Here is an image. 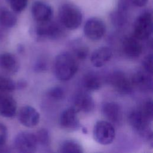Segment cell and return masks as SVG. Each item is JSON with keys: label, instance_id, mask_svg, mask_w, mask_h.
Returning a JSON list of instances; mask_svg holds the SVG:
<instances>
[{"label": "cell", "instance_id": "5bb4252c", "mask_svg": "<svg viewBox=\"0 0 153 153\" xmlns=\"http://www.w3.org/2000/svg\"><path fill=\"white\" fill-rule=\"evenodd\" d=\"M122 48L124 54L130 58L138 57L143 51L140 40L134 36L126 37L123 41Z\"/></svg>", "mask_w": 153, "mask_h": 153}, {"label": "cell", "instance_id": "9c48e42d", "mask_svg": "<svg viewBox=\"0 0 153 153\" xmlns=\"http://www.w3.org/2000/svg\"><path fill=\"white\" fill-rule=\"evenodd\" d=\"M106 31L104 22L97 17H92L87 20L84 26L85 35L90 39L97 41L101 39Z\"/></svg>", "mask_w": 153, "mask_h": 153}, {"label": "cell", "instance_id": "e0dca14e", "mask_svg": "<svg viewBox=\"0 0 153 153\" xmlns=\"http://www.w3.org/2000/svg\"><path fill=\"white\" fill-rule=\"evenodd\" d=\"M104 117L114 124H119L122 118V112L118 104L113 102L105 103L102 108Z\"/></svg>", "mask_w": 153, "mask_h": 153}, {"label": "cell", "instance_id": "ba28073f", "mask_svg": "<svg viewBox=\"0 0 153 153\" xmlns=\"http://www.w3.org/2000/svg\"><path fill=\"white\" fill-rule=\"evenodd\" d=\"M108 81L114 90L120 94H129L133 90L131 79L123 72L114 71L108 76Z\"/></svg>", "mask_w": 153, "mask_h": 153}, {"label": "cell", "instance_id": "d6a6232c", "mask_svg": "<svg viewBox=\"0 0 153 153\" xmlns=\"http://www.w3.org/2000/svg\"><path fill=\"white\" fill-rule=\"evenodd\" d=\"M148 0H130V1L137 7H143L145 6Z\"/></svg>", "mask_w": 153, "mask_h": 153}, {"label": "cell", "instance_id": "44dd1931", "mask_svg": "<svg viewBox=\"0 0 153 153\" xmlns=\"http://www.w3.org/2000/svg\"><path fill=\"white\" fill-rule=\"evenodd\" d=\"M82 84L86 90L96 91L101 87L102 81L97 74L93 72H88L83 77Z\"/></svg>", "mask_w": 153, "mask_h": 153}, {"label": "cell", "instance_id": "d4e9b609", "mask_svg": "<svg viewBox=\"0 0 153 153\" xmlns=\"http://www.w3.org/2000/svg\"><path fill=\"white\" fill-rule=\"evenodd\" d=\"M74 56L79 60H84L88 54V48L82 44H75L73 47Z\"/></svg>", "mask_w": 153, "mask_h": 153}, {"label": "cell", "instance_id": "f1b7e54d", "mask_svg": "<svg viewBox=\"0 0 153 153\" xmlns=\"http://www.w3.org/2000/svg\"><path fill=\"white\" fill-rule=\"evenodd\" d=\"M143 113L152 121V101L151 99L147 100L140 108Z\"/></svg>", "mask_w": 153, "mask_h": 153}, {"label": "cell", "instance_id": "836d02e7", "mask_svg": "<svg viewBox=\"0 0 153 153\" xmlns=\"http://www.w3.org/2000/svg\"><path fill=\"white\" fill-rule=\"evenodd\" d=\"M16 88H22L26 86V82L25 81H19L17 84H16Z\"/></svg>", "mask_w": 153, "mask_h": 153}, {"label": "cell", "instance_id": "5b68a950", "mask_svg": "<svg viewBox=\"0 0 153 153\" xmlns=\"http://www.w3.org/2000/svg\"><path fill=\"white\" fill-rule=\"evenodd\" d=\"M152 33V17L149 11H144L136 19L133 36L140 41L148 39Z\"/></svg>", "mask_w": 153, "mask_h": 153}, {"label": "cell", "instance_id": "2e32d148", "mask_svg": "<svg viewBox=\"0 0 153 153\" xmlns=\"http://www.w3.org/2000/svg\"><path fill=\"white\" fill-rule=\"evenodd\" d=\"M128 4L126 0H121L119 2L117 10L111 14V19L113 25L118 27L124 26L128 19Z\"/></svg>", "mask_w": 153, "mask_h": 153}, {"label": "cell", "instance_id": "ac0fdd59", "mask_svg": "<svg viewBox=\"0 0 153 153\" xmlns=\"http://www.w3.org/2000/svg\"><path fill=\"white\" fill-rule=\"evenodd\" d=\"M112 56V51L108 47H101L95 50L90 58L93 65L100 68L109 62Z\"/></svg>", "mask_w": 153, "mask_h": 153}, {"label": "cell", "instance_id": "52a82bcc", "mask_svg": "<svg viewBox=\"0 0 153 153\" xmlns=\"http://www.w3.org/2000/svg\"><path fill=\"white\" fill-rule=\"evenodd\" d=\"M38 145L35 134L29 131L20 132L14 140L15 148L20 152H34Z\"/></svg>", "mask_w": 153, "mask_h": 153}, {"label": "cell", "instance_id": "603a6c76", "mask_svg": "<svg viewBox=\"0 0 153 153\" xmlns=\"http://www.w3.org/2000/svg\"><path fill=\"white\" fill-rule=\"evenodd\" d=\"M60 152L62 153H82L83 149L78 142L68 139L62 143L60 146Z\"/></svg>", "mask_w": 153, "mask_h": 153}, {"label": "cell", "instance_id": "30bf717a", "mask_svg": "<svg viewBox=\"0 0 153 153\" xmlns=\"http://www.w3.org/2000/svg\"><path fill=\"white\" fill-rule=\"evenodd\" d=\"M33 18L37 23H44L51 20L53 11L51 6L42 1H35L31 8Z\"/></svg>", "mask_w": 153, "mask_h": 153}, {"label": "cell", "instance_id": "4fadbf2b", "mask_svg": "<svg viewBox=\"0 0 153 153\" xmlns=\"http://www.w3.org/2000/svg\"><path fill=\"white\" fill-rule=\"evenodd\" d=\"M133 86L143 91L152 90V74L145 70H140L135 72L131 79Z\"/></svg>", "mask_w": 153, "mask_h": 153}, {"label": "cell", "instance_id": "8992f818", "mask_svg": "<svg viewBox=\"0 0 153 153\" xmlns=\"http://www.w3.org/2000/svg\"><path fill=\"white\" fill-rule=\"evenodd\" d=\"M115 136L112 124L107 121H97L93 128V137L99 143L106 145L111 143Z\"/></svg>", "mask_w": 153, "mask_h": 153}, {"label": "cell", "instance_id": "9a60e30c", "mask_svg": "<svg viewBox=\"0 0 153 153\" xmlns=\"http://www.w3.org/2000/svg\"><path fill=\"white\" fill-rule=\"evenodd\" d=\"M74 108L78 111L88 113L93 110L94 102L92 97L87 92L80 91L74 98Z\"/></svg>", "mask_w": 153, "mask_h": 153}, {"label": "cell", "instance_id": "d6986e66", "mask_svg": "<svg viewBox=\"0 0 153 153\" xmlns=\"http://www.w3.org/2000/svg\"><path fill=\"white\" fill-rule=\"evenodd\" d=\"M17 110V103L10 95L0 94V115L11 118L15 115Z\"/></svg>", "mask_w": 153, "mask_h": 153}, {"label": "cell", "instance_id": "cb8c5ba5", "mask_svg": "<svg viewBox=\"0 0 153 153\" xmlns=\"http://www.w3.org/2000/svg\"><path fill=\"white\" fill-rule=\"evenodd\" d=\"M16 88V83L11 78L0 75V91L10 92Z\"/></svg>", "mask_w": 153, "mask_h": 153}, {"label": "cell", "instance_id": "4dcf8cb0", "mask_svg": "<svg viewBox=\"0 0 153 153\" xmlns=\"http://www.w3.org/2000/svg\"><path fill=\"white\" fill-rule=\"evenodd\" d=\"M8 136V131L6 126L0 123V147H2L6 142Z\"/></svg>", "mask_w": 153, "mask_h": 153}, {"label": "cell", "instance_id": "83f0119b", "mask_svg": "<svg viewBox=\"0 0 153 153\" xmlns=\"http://www.w3.org/2000/svg\"><path fill=\"white\" fill-rule=\"evenodd\" d=\"M48 96L52 99L55 100H60L65 97V91L63 89L59 86L51 88L48 91Z\"/></svg>", "mask_w": 153, "mask_h": 153}, {"label": "cell", "instance_id": "8fae6325", "mask_svg": "<svg viewBox=\"0 0 153 153\" xmlns=\"http://www.w3.org/2000/svg\"><path fill=\"white\" fill-rule=\"evenodd\" d=\"M78 111L74 108H69L64 110L60 117L61 127L68 131H75L80 127V123L77 115Z\"/></svg>", "mask_w": 153, "mask_h": 153}, {"label": "cell", "instance_id": "f546056e", "mask_svg": "<svg viewBox=\"0 0 153 153\" xmlns=\"http://www.w3.org/2000/svg\"><path fill=\"white\" fill-rule=\"evenodd\" d=\"M142 66L143 70L152 74V54L151 53L144 57L142 61Z\"/></svg>", "mask_w": 153, "mask_h": 153}, {"label": "cell", "instance_id": "e575fe53", "mask_svg": "<svg viewBox=\"0 0 153 153\" xmlns=\"http://www.w3.org/2000/svg\"><path fill=\"white\" fill-rule=\"evenodd\" d=\"M82 131L84 132V133H87V128H83Z\"/></svg>", "mask_w": 153, "mask_h": 153}, {"label": "cell", "instance_id": "1f68e13d", "mask_svg": "<svg viewBox=\"0 0 153 153\" xmlns=\"http://www.w3.org/2000/svg\"><path fill=\"white\" fill-rule=\"evenodd\" d=\"M46 68L47 66L45 63L42 61H39L37 62L35 67L36 71H43L46 69Z\"/></svg>", "mask_w": 153, "mask_h": 153}, {"label": "cell", "instance_id": "7402d4cb", "mask_svg": "<svg viewBox=\"0 0 153 153\" xmlns=\"http://www.w3.org/2000/svg\"><path fill=\"white\" fill-rule=\"evenodd\" d=\"M17 18L14 14L5 8H0V25L10 28L16 25Z\"/></svg>", "mask_w": 153, "mask_h": 153}, {"label": "cell", "instance_id": "ffe728a7", "mask_svg": "<svg viewBox=\"0 0 153 153\" xmlns=\"http://www.w3.org/2000/svg\"><path fill=\"white\" fill-rule=\"evenodd\" d=\"M0 68L9 74H15L19 69V63L14 55L10 53L0 54Z\"/></svg>", "mask_w": 153, "mask_h": 153}, {"label": "cell", "instance_id": "3957f363", "mask_svg": "<svg viewBox=\"0 0 153 153\" xmlns=\"http://www.w3.org/2000/svg\"><path fill=\"white\" fill-rule=\"evenodd\" d=\"M63 27L61 23L51 22V20L44 23H38L33 29V34L38 40L57 39L64 33Z\"/></svg>", "mask_w": 153, "mask_h": 153}, {"label": "cell", "instance_id": "6da1fadb", "mask_svg": "<svg viewBox=\"0 0 153 153\" xmlns=\"http://www.w3.org/2000/svg\"><path fill=\"white\" fill-rule=\"evenodd\" d=\"M75 57L69 53L63 52L58 54L54 60V71L57 79L68 81L71 79L78 71Z\"/></svg>", "mask_w": 153, "mask_h": 153}, {"label": "cell", "instance_id": "7a4b0ae2", "mask_svg": "<svg viewBox=\"0 0 153 153\" xmlns=\"http://www.w3.org/2000/svg\"><path fill=\"white\" fill-rule=\"evenodd\" d=\"M60 23L68 29H75L81 24L82 14L81 10L74 4L64 3L59 10Z\"/></svg>", "mask_w": 153, "mask_h": 153}, {"label": "cell", "instance_id": "4316f807", "mask_svg": "<svg viewBox=\"0 0 153 153\" xmlns=\"http://www.w3.org/2000/svg\"><path fill=\"white\" fill-rule=\"evenodd\" d=\"M12 10L16 13H20L27 6V0H5Z\"/></svg>", "mask_w": 153, "mask_h": 153}, {"label": "cell", "instance_id": "7c38bea8", "mask_svg": "<svg viewBox=\"0 0 153 153\" xmlns=\"http://www.w3.org/2000/svg\"><path fill=\"white\" fill-rule=\"evenodd\" d=\"M18 119L23 126L26 127H33L38 124L40 115L34 108L30 106H25L20 108Z\"/></svg>", "mask_w": 153, "mask_h": 153}, {"label": "cell", "instance_id": "277c9868", "mask_svg": "<svg viewBox=\"0 0 153 153\" xmlns=\"http://www.w3.org/2000/svg\"><path fill=\"white\" fill-rule=\"evenodd\" d=\"M128 121L132 128L140 135L152 142V131L149 124L151 121L143 113L142 109H134L130 112Z\"/></svg>", "mask_w": 153, "mask_h": 153}, {"label": "cell", "instance_id": "484cf974", "mask_svg": "<svg viewBox=\"0 0 153 153\" xmlns=\"http://www.w3.org/2000/svg\"><path fill=\"white\" fill-rule=\"evenodd\" d=\"M35 136L38 144L47 146L50 142V137L48 131L45 128H41L36 133Z\"/></svg>", "mask_w": 153, "mask_h": 153}]
</instances>
